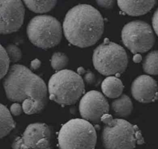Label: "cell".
I'll use <instances>...</instances> for the list:
<instances>
[{
	"label": "cell",
	"instance_id": "21",
	"mask_svg": "<svg viewBox=\"0 0 158 149\" xmlns=\"http://www.w3.org/2000/svg\"><path fill=\"white\" fill-rule=\"evenodd\" d=\"M6 52L9 58V62H17L22 59V53L21 49L15 45H9L6 46Z\"/></svg>",
	"mask_w": 158,
	"mask_h": 149
},
{
	"label": "cell",
	"instance_id": "17",
	"mask_svg": "<svg viewBox=\"0 0 158 149\" xmlns=\"http://www.w3.org/2000/svg\"><path fill=\"white\" fill-rule=\"evenodd\" d=\"M23 4L32 12L43 14L52 9L57 1H24Z\"/></svg>",
	"mask_w": 158,
	"mask_h": 149
},
{
	"label": "cell",
	"instance_id": "26",
	"mask_svg": "<svg viewBox=\"0 0 158 149\" xmlns=\"http://www.w3.org/2000/svg\"><path fill=\"white\" fill-rule=\"evenodd\" d=\"M40 65H41V62L38 59H35L33 60L30 63V67L33 70L38 69L40 67Z\"/></svg>",
	"mask_w": 158,
	"mask_h": 149
},
{
	"label": "cell",
	"instance_id": "27",
	"mask_svg": "<svg viewBox=\"0 0 158 149\" xmlns=\"http://www.w3.org/2000/svg\"><path fill=\"white\" fill-rule=\"evenodd\" d=\"M133 61H134L135 62L138 63V62H139L141 61V56H140L139 54H136L133 56Z\"/></svg>",
	"mask_w": 158,
	"mask_h": 149
},
{
	"label": "cell",
	"instance_id": "12",
	"mask_svg": "<svg viewBox=\"0 0 158 149\" xmlns=\"http://www.w3.org/2000/svg\"><path fill=\"white\" fill-rule=\"evenodd\" d=\"M133 97L139 102L151 103L158 98V86L156 81L147 75L136 77L131 87Z\"/></svg>",
	"mask_w": 158,
	"mask_h": 149
},
{
	"label": "cell",
	"instance_id": "25",
	"mask_svg": "<svg viewBox=\"0 0 158 149\" xmlns=\"http://www.w3.org/2000/svg\"><path fill=\"white\" fill-rule=\"evenodd\" d=\"M84 79L86 83L91 84L95 81V76L93 72L88 71L84 75Z\"/></svg>",
	"mask_w": 158,
	"mask_h": 149
},
{
	"label": "cell",
	"instance_id": "9",
	"mask_svg": "<svg viewBox=\"0 0 158 149\" xmlns=\"http://www.w3.org/2000/svg\"><path fill=\"white\" fill-rule=\"evenodd\" d=\"M51 147V131L47 124L42 122L29 124L12 143V149H50Z\"/></svg>",
	"mask_w": 158,
	"mask_h": 149
},
{
	"label": "cell",
	"instance_id": "1",
	"mask_svg": "<svg viewBox=\"0 0 158 149\" xmlns=\"http://www.w3.org/2000/svg\"><path fill=\"white\" fill-rule=\"evenodd\" d=\"M8 100L22 103L27 114L40 113L48 103V88L43 80L23 65L14 64L3 79Z\"/></svg>",
	"mask_w": 158,
	"mask_h": 149
},
{
	"label": "cell",
	"instance_id": "22",
	"mask_svg": "<svg viewBox=\"0 0 158 149\" xmlns=\"http://www.w3.org/2000/svg\"><path fill=\"white\" fill-rule=\"evenodd\" d=\"M23 111L22 104H20L19 103H13L10 108V113L11 114L17 116L22 114Z\"/></svg>",
	"mask_w": 158,
	"mask_h": 149
},
{
	"label": "cell",
	"instance_id": "14",
	"mask_svg": "<svg viewBox=\"0 0 158 149\" xmlns=\"http://www.w3.org/2000/svg\"><path fill=\"white\" fill-rule=\"evenodd\" d=\"M101 89L106 96L110 98H116L122 95L123 85L122 81L117 77L109 76L102 81Z\"/></svg>",
	"mask_w": 158,
	"mask_h": 149
},
{
	"label": "cell",
	"instance_id": "24",
	"mask_svg": "<svg viewBox=\"0 0 158 149\" xmlns=\"http://www.w3.org/2000/svg\"><path fill=\"white\" fill-rule=\"evenodd\" d=\"M114 2V1H96V3L100 7L106 9H110L112 7Z\"/></svg>",
	"mask_w": 158,
	"mask_h": 149
},
{
	"label": "cell",
	"instance_id": "11",
	"mask_svg": "<svg viewBox=\"0 0 158 149\" xmlns=\"http://www.w3.org/2000/svg\"><path fill=\"white\" fill-rule=\"evenodd\" d=\"M109 105L104 96L98 91L91 90L85 94L79 104V111L83 119L98 123L101 117L109 113Z\"/></svg>",
	"mask_w": 158,
	"mask_h": 149
},
{
	"label": "cell",
	"instance_id": "10",
	"mask_svg": "<svg viewBox=\"0 0 158 149\" xmlns=\"http://www.w3.org/2000/svg\"><path fill=\"white\" fill-rule=\"evenodd\" d=\"M25 12L21 1H0V34H9L20 29Z\"/></svg>",
	"mask_w": 158,
	"mask_h": 149
},
{
	"label": "cell",
	"instance_id": "2",
	"mask_svg": "<svg viewBox=\"0 0 158 149\" xmlns=\"http://www.w3.org/2000/svg\"><path fill=\"white\" fill-rule=\"evenodd\" d=\"M62 28L66 39L71 44L80 48L89 47L101 37L104 20L92 6L78 4L67 12Z\"/></svg>",
	"mask_w": 158,
	"mask_h": 149
},
{
	"label": "cell",
	"instance_id": "23",
	"mask_svg": "<svg viewBox=\"0 0 158 149\" xmlns=\"http://www.w3.org/2000/svg\"><path fill=\"white\" fill-rule=\"evenodd\" d=\"M152 23L153 28L156 35L158 36V8L156 11V12L154 13V15L152 16Z\"/></svg>",
	"mask_w": 158,
	"mask_h": 149
},
{
	"label": "cell",
	"instance_id": "20",
	"mask_svg": "<svg viewBox=\"0 0 158 149\" xmlns=\"http://www.w3.org/2000/svg\"><path fill=\"white\" fill-rule=\"evenodd\" d=\"M9 62L5 49L0 44V80L7 74L9 69Z\"/></svg>",
	"mask_w": 158,
	"mask_h": 149
},
{
	"label": "cell",
	"instance_id": "4",
	"mask_svg": "<svg viewBox=\"0 0 158 149\" xmlns=\"http://www.w3.org/2000/svg\"><path fill=\"white\" fill-rule=\"evenodd\" d=\"M50 100L62 105L75 103L85 91L81 76L72 70L64 69L53 74L48 85Z\"/></svg>",
	"mask_w": 158,
	"mask_h": 149
},
{
	"label": "cell",
	"instance_id": "16",
	"mask_svg": "<svg viewBox=\"0 0 158 149\" xmlns=\"http://www.w3.org/2000/svg\"><path fill=\"white\" fill-rule=\"evenodd\" d=\"M112 108L114 113L120 117H127L132 112L133 104L129 96L121 95L112 103Z\"/></svg>",
	"mask_w": 158,
	"mask_h": 149
},
{
	"label": "cell",
	"instance_id": "8",
	"mask_svg": "<svg viewBox=\"0 0 158 149\" xmlns=\"http://www.w3.org/2000/svg\"><path fill=\"white\" fill-rule=\"evenodd\" d=\"M121 36L124 45L133 54L148 51L152 47L155 41L151 26L140 20L127 23L122 28Z\"/></svg>",
	"mask_w": 158,
	"mask_h": 149
},
{
	"label": "cell",
	"instance_id": "3",
	"mask_svg": "<svg viewBox=\"0 0 158 149\" xmlns=\"http://www.w3.org/2000/svg\"><path fill=\"white\" fill-rule=\"evenodd\" d=\"M101 121L104 124L102 141L106 149H133L144 142L138 127L126 120L114 119L107 113Z\"/></svg>",
	"mask_w": 158,
	"mask_h": 149
},
{
	"label": "cell",
	"instance_id": "5",
	"mask_svg": "<svg viewBox=\"0 0 158 149\" xmlns=\"http://www.w3.org/2000/svg\"><path fill=\"white\" fill-rule=\"evenodd\" d=\"M97 140L93 126L83 119H73L65 123L58 135L59 149H94Z\"/></svg>",
	"mask_w": 158,
	"mask_h": 149
},
{
	"label": "cell",
	"instance_id": "7",
	"mask_svg": "<svg viewBox=\"0 0 158 149\" xmlns=\"http://www.w3.org/2000/svg\"><path fill=\"white\" fill-rule=\"evenodd\" d=\"M92 59L94 68L105 75L122 73L128 64V56L124 48L108 39H105L95 48Z\"/></svg>",
	"mask_w": 158,
	"mask_h": 149
},
{
	"label": "cell",
	"instance_id": "19",
	"mask_svg": "<svg viewBox=\"0 0 158 149\" xmlns=\"http://www.w3.org/2000/svg\"><path fill=\"white\" fill-rule=\"evenodd\" d=\"M69 62L67 56L61 52L54 53L51 59V65L53 69L59 71L64 70Z\"/></svg>",
	"mask_w": 158,
	"mask_h": 149
},
{
	"label": "cell",
	"instance_id": "15",
	"mask_svg": "<svg viewBox=\"0 0 158 149\" xmlns=\"http://www.w3.org/2000/svg\"><path fill=\"white\" fill-rule=\"evenodd\" d=\"M15 127V122L10 111L0 103V139L7 135Z\"/></svg>",
	"mask_w": 158,
	"mask_h": 149
},
{
	"label": "cell",
	"instance_id": "18",
	"mask_svg": "<svg viewBox=\"0 0 158 149\" xmlns=\"http://www.w3.org/2000/svg\"><path fill=\"white\" fill-rule=\"evenodd\" d=\"M143 67L144 71L148 74H158V50L147 54L143 61Z\"/></svg>",
	"mask_w": 158,
	"mask_h": 149
},
{
	"label": "cell",
	"instance_id": "6",
	"mask_svg": "<svg viewBox=\"0 0 158 149\" xmlns=\"http://www.w3.org/2000/svg\"><path fill=\"white\" fill-rule=\"evenodd\" d=\"M27 34L35 46L48 49L57 45L62 38V28L55 17L40 15L32 18L27 27Z\"/></svg>",
	"mask_w": 158,
	"mask_h": 149
},
{
	"label": "cell",
	"instance_id": "13",
	"mask_svg": "<svg viewBox=\"0 0 158 149\" xmlns=\"http://www.w3.org/2000/svg\"><path fill=\"white\" fill-rule=\"evenodd\" d=\"M156 3V1H117L120 9L131 16H138L148 13Z\"/></svg>",
	"mask_w": 158,
	"mask_h": 149
}]
</instances>
